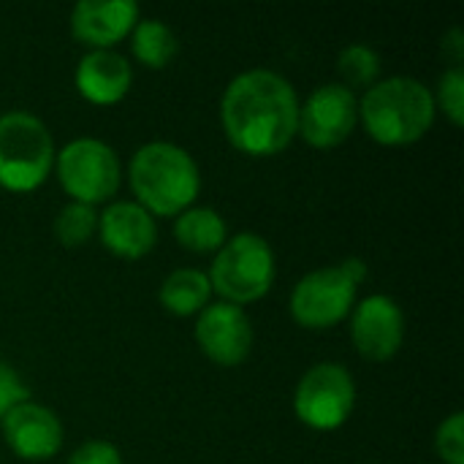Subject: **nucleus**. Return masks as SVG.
Masks as SVG:
<instances>
[{"label": "nucleus", "instance_id": "nucleus-8", "mask_svg": "<svg viewBox=\"0 0 464 464\" xmlns=\"http://www.w3.org/2000/svg\"><path fill=\"white\" fill-rule=\"evenodd\" d=\"M356 411V381L340 362L313 364L296 383L294 413L315 432L340 430Z\"/></svg>", "mask_w": 464, "mask_h": 464}, {"label": "nucleus", "instance_id": "nucleus-16", "mask_svg": "<svg viewBox=\"0 0 464 464\" xmlns=\"http://www.w3.org/2000/svg\"><path fill=\"white\" fill-rule=\"evenodd\" d=\"M212 285L204 269L196 266H179L158 288V302L166 313L177 318H190L198 315L204 307L212 304Z\"/></svg>", "mask_w": 464, "mask_h": 464}, {"label": "nucleus", "instance_id": "nucleus-11", "mask_svg": "<svg viewBox=\"0 0 464 464\" xmlns=\"http://www.w3.org/2000/svg\"><path fill=\"white\" fill-rule=\"evenodd\" d=\"M193 337L212 364L239 367L253 351V321L245 307L218 299L196 315Z\"/></svg>", "mask_w": 464, "mask_h": 464}, {"label": "nucleus", "instance_id": "nucleus-3", "mask_svg": "<svg viewBox=\"0 0 464 464\" xmlns=\"http://www.w3.org/2000/svg\"><path fill=\"white\" fill-rule=\"evenodd\" d=\"M133 201L155 220L177 218L196 204L201 193V169L196 158L174 141H147L128 163Z\"/></svg>", "mask_w": 464, "mask_h": 464}, {"label": "nucleus", "instance_id": "nucleus-14", "mask_svg": "<svg viewBox=\"0 0 464 464\" xmlns=\"http://www.w3.org/2000/svg\"><path fill=\"white\" fill-rule=\"evenodd\" d=\"M141 11L133 0H79L71 8V35L90 49H114L125 41Z\"/></svg>", "mask_w": 464, "mask_h": 464}, {"label": "nucleus", "instance_id": "nucleus-9", "mask_svg": "<svg viewBox=\"0 0 464 464\" xmlns=\"http://www.w3.org/2000/svg\"><path fill=\"white\" fill-rule=\"evenodd\" d=\"M359 125V95L340 82L315 87L299 101V128L304 144L313 150H334L351 139Z\"/></svg>", "mask_w": 464, "mask_h": 464}, {"label": "nucleus", "instance_id": "nucleus-20", "mask_svg": "<svg viewBox=\"0 0 464 464\" xmlns=\"http://www.w3.org/2000/svg\"><path fill=\"white\" fill-rule=\"evenodd\" d=\"M98 234V209L68 201L54 218V237L63 247H84Z\"/></svg>", "mask_w": 464, "mask_h": 464}, {"label": "nucleus", "instance_id": "nucleus-2", "mask_svg": "<svg viewBox=\"0 0 464 464\" xmlns=\"http://www.w3.org/2000/svg\"><path fill=\"white\" fill-rule=\"evenodd\" d=\"M435 120L432 87L416 76H386L359 95V125L383 147H411L421 141Z\"/></svg>", "mask_w": 464, "mask_h": 464}, {"label": "nucleus", "instance_id": "nucleus-4", "mask_svg": "<svg viewBox=\"0 0 464 464\" xmlns=\"http://www.w3.org/2000/svg\"><path fill=\"white\" fill-rule=\"evenodd\" d=\"M209 285L220 302L245 307L261 302L277 277V258L269 245L256 231H239L226 239V245L212 256Z\"/></svg>", "mask_w": 464, "mask_h": 464}, {"label": "nucleus", "instance_id": "nucleus-1", "mask_svg": "<svg viewBox=\"0 0 464 464\" xmlns=\"http://www.w3.org/2000/svg\"><path fill=\"white\" fill-rule=\"evenodd\" d=\"M220 128L247 158H275L291 147L299 128L296 87L277 71L237 73L220 95Z\"/></svg>", "mask_w": 464, "mask_h": 464}, {"label": "nucleus", "instance_id": "nucleus-12", "mask_svg": "<svg viewBox=\"0 0 464 464\" xmlns=\"http://www.w3.org/2000/svg\"><path fill=\"white\" fill-rule=\"evenodd\" d=\"M3 440L22 462H49L60 454L65 430L57 413L35 400L16 405L3 421Z\"/></svg>", "mask_w": 464, "mask_h": 464}, {"label": "nucleus", "instance_id": "nucleus-6", "mask_svg": "<svg viewBox=\"0 0 464 464\" xmlns=\"http://www.w3.org/2000/svg\"><path fill=\"white\" fill-rule=\"evenodd\" d=\"M364 280L367 264L362 258H345L340 264L307 272L291 291V318L310 332H326L348 321Z\"/></svg>", "mask_w": 464, "mask_h": 464}, {"label": "nucleus", "instance_id": "nucleus-21", "mask_svg": "<svg viewBox=\"0 0 464 464\" xmlns=\"http://www.w3.org/2000/svg\"><path fill=\"white\" fill-rule=\"evenodd\" d=\"M435 98V109L443 111V117L454 125H464V68L462 65H449L440 76L438 84L432 90Z\"/></svg>", "mask_w": 464, "mask_h": 464}, {"label": "nucleus", "instance_id": "nucleus-10", "mask_svg": "<svg viewBox=\"0 0 464 464\" xmlns=\"http://www.w3.org/2000/svg\"><path fill=\"white\" fill-rule=\"evenodd\" d=\"M348 334L356 353L367 362H389L405 343V310L389 294H370L353 304Z\"/></svg>", "mask_w": 464, "mask_h": 464}, {"label": "nucleus", "instance_id": "nucleus-13", "mask_svg": "<svg viewBox=\"0 0 464 464\" xmlns=\"http://www.w3.org/2000/svg\"><path fill=\"white\" fill-rule=\"evenodd\" d=\"M101 245L122 261H139L158 245V220L136 201H109L98 212Z\"/></svg>", "mask_w": 464, "mask_h": 464}, {"label": "nucleus", "instance_id": "nucleus-15", "mask_svg": "<svg viewBox=\"0 0 464 464\" xmlns=\"http://www.w3.org/2000/svg\"><path fill=\"white\" fill-rule=\"evenodd\" d=\"M133 84V65L117 49H90L73 71L76 92L92 106L120 103Z\"/></svg>", "mask_w": 464, "mask_h": 464}, {"label": "nucleus", "instance_id": "nucleus-7", "mask_svg": "<svg viewBox=\"0 0 464 464\" xmlns=\"http://www.w3.org/2000/svg\"><path fill=\"white\" fill-rule=\"evenodd\" d=\"M54 174L68 201L87 207L109 204L122 185V163L117 150L95 136H79L54 155Z\"/></svg>", "mask_w": 464, "mask_h": 464}, {"label": "nucleus", "instance_id": "nucleus-22", "mask_svg": "<svg viewBox=\"0 0 464 464\" xmlns=\"http://www.w3.org/2000/svg\"><path fill=\"white\" fill-rule=\"evenodd\" d=\"M435 454L443 464H464V416L459 411L438 424Z\"/></svg>", "mask_w": 464, "mask_h": 464}, {"label": "nucleus", "instance_id": "nucleus-24", "mask_svg": "<svg viewBox=\"0 0 464 464\" xmlns=\"http://www.w3.org/2000/svg\"><path fill=\"white\" fill-rule=\"evenodd\" d=\"M65 464H125L122 454L114 443L109 440H87L82 443Z\"/></svg>", "mask_w": 464, "mask_h": 464}, {"label": "nucleus", "instance_id": "nucleus-18", "mask_svg": "<svg viewBox=\"0 0 464 464\" xmlns=\"http://www.w3.org/2000/svg\"><path fill=\"white\" fill-rule=\"evenodd\" d=\"M130 38V54L150 71H163L179 54V38L163 19H139Z\"/></svg>", "mask_w": 464, "mask_h": 464}, {"label": "nucleus", "instance_id": "nucleus-5", "mask_svg": "<svg viewBox=\"0 0 464 464\" xmlns=\"http://www.w3.org/2000/svg\"><path fill=\"white\" fill-rule=\"evenodd\" d=\"M54 136L41 117L24 109L0 114V188L33 193L54 171Z\"/></svg>", "mask_w": 464, "mask_h": 464}, {"label": "nucleus", "instance_id": "nucleus-19", "mask_svg": "<svg viewBox=\"0 0 464 464\" xmlns=\"http://www.w3.org/2000/svg\"><path fill=\"white\" fill-rule=\"evenodd\" d=\"M337 68H340V76L348 90H367L372 87L378 79H381V54L375 46L370 44H348L340 57H337Z\"/></svg>", "mask_w": 464, "mask_h": 464}, {"label": "nucleus", "instance_id": "nucleus-17", "mask_svg": "<svg viewBox=\"0 0 464 464\" xmlns=\"http://www.w3.org/2000/svg\"><path fill=\"white\" fill-rule=\"evenodd\" d=\"M174 239L188 253H218L228 239V223L215 207H188L174 218Z\"/></svg>", "mask_w": 464, "mask_h": 464}, {"label": "nucleus", "instance_id": "nucleus-25", "mask_svg": "<svg viewBox=\"0 0 464 464\" xmlns=\"http://www.w3.org/2000/svg\"><path fill=\"white\" fill-rule=\"evenodd\" d=\"M443 54L451 60V65H462L464 60V33L462 27H451L446 35H443V44H440Z\"/></svg>", "mask_w": 464, "mask_h": 464}, {"label": "nucleus", "instance_id": "nucleus-23", "mask_svg": "<svg viewBox=\"0 0 464 464\" xmlns=\"http://www.w3.org/2000/svg\"><path fill=\"white\" fill-rule=\"evenodd\" d=\"M30 400V389L24 386V381L19 378V372L8 364L0 362V421L22 402Z\"/></svg>", "mask_w": 464, "mask_h": 464}]
</instances>
